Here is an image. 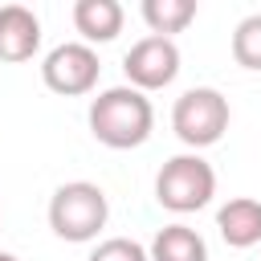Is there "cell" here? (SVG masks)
<instances>
[{
	"label": "cell",
	"mask_w": 261,
	"mask_h": 261,
	"mask_svg": "<svg viewBox=\"0 0 261 261\" xmlns=\"http://www.w3.org/2000/svg\"><path fill=\"white\" fill-rule=\"evenodd\" d=\"M86 118H90V135L102 147H114V151L143 147L151 139V126H155L151 98L143 90H135V86H110V90H102L90 102Z\"/></svg>",
	"instance_id": "obj_1"
},
{
	"label": "cell",
	"mask_w": 261,
	"mask_h": 261,
	"mask_svg": "<svg viewBox=\"0 0 261 261\" xmlns=\"http://www.w3.org/2000/svg\"><path fill=\"white\" fill-rule=\"evenodd\" d=\"M106 216H110L106 192L98 184H90V179H69L49 200V228L61 241H73V245L94 241L106 228Z\"/></svg>",
	"instance_id": "obj_2"
},
{
	"label": "cell",
	"mask_w": 261,
	"mask_h": 261,
	"mask_svg": "<svg viewBox=\"0 0 261 261\" xmlns=\"http://www.w3.org/2000/svg\"><path fill=\"white\" fill-rule=\"evenodd\" d=\"M216 196V171L204 155L188 151V155H171L159 175H155V200L167 212H196Z\"/></svg>",
	"instance_id": "obj_3"
},
{
	"label": "cell",
	"mask_w": 261,
	"mask_h": 261,
	"mask_svg": "<svg viewBox=\"0 0 261 261\" xmlns=\"http://www.w3.org/2000/svg\"><path fill=\"white\" fill-rule=\"evenodd\" d=\"M171 130L192 151L220 143L224 130H228V98L220 90H212V86L184 90L175 98V106H171Z\"/></svg>",
	"instance_id": "obj_4"
},
{
	"label": "cell",
	"mask_w": 261,
	"mask_h": 261,
	"mask_svg": "<svg viewBox=\"0 0 261 261\" xmlns=\"http://www.w3.org/2000/svg\"><path fill=\"white\" fill-rule=\"evenodd\" d=\"M98 73H102V61H98L94 45H86V41H65V45L49 49L41 61V82L61 98L90 94L98 86Z\"/></svg>",
	"instance_id": "obj_5"
},
{
	"label": "cell",
	"mask_w": 261,
	"mask_h": 261,
	"mask_svg": "<svg viewBox=\"0 0 261 261\" xmlns=\"http://www.w3.org/2000/svg\"><path fill=\"white\" fill-rule=\"evenodd\" d=\"M122 73H126V86L135 90H163L175 82L179 73V45L171 37H143L126 49L122 57Z\"/></svg>",
	"instance_id": "obj_6"
},
{
	"label": "cell",
	"mask_w": 261,
	"mask_h": 261,
	"mask_svg": "<svg viewBox=\"0 0 261 261\" xmlns=\"http://www.w3.org/2000/svg\"><path fill=\"white\" fill-rule=\"evenodd\" d=\"M37 49H41L37 12L24 8V4H4L0 8V61L20 65V61H33Z\"/></svg>",
	"instance_id": "obj_7"
},
{
	"label": "cell",
	"mask_w": 261,
	"mask_h": 261,
	"mask_svg": "<svg viewBox=\"0 0 261 261\" xmlns=\"http://www.w3.org/2000/svg\"><path fill=\"white\" fill-rule=\"evenodd\" d=\"M216 228H220L224 245H232V249H253V245H261V200H253V196H232L228 204H220Z\"/></svg>",
	"instance_id": "obj_8"
},
{
	"label": "cell",
	"mask_w": 261,
	"mask_h": 261,
	"mask_svg": "<svg viewBox=\"0 0 261 261\" xmlns=\"http://www.w3.org/2000/svg\"><path fill=\"white\" fill-rule=\"evenodd\" d=\"M122 4L118 0H77L73 4V29L82 33L86 45H106L122 33Z\"/></svg>",
	"instance_id": "obj_9"
},
{
	"label": "cell",
	"mask_w": 261,
	"mask_h": 261,
	"mask_svg": "<svg viewBox=\"0 0 261 261\" xmlns=\"http://www.w3.org/2000/svg\"><path fill=\"white\" fill-rule=\"evenodd\" d=\"M151 261H208V245L188 224H163L151 241Z\"/></svg>",
	"instance_id": "obj_10"
},
{
	"label": "cell",
	"mask_w": 261,
	"mask_h": 261,
	"mask_svg": "<svg viewBox=\"0 0 261 261\" xmlns=\"http://www.w3.org/2000/svg\"><path fill=\"white\" fill-rule=\"evenodd\" d=\"M143 20L151 29V37H171L184 33L196 20V0H143Z\"/></svg>",
	"instance_id": "obj_11"
},
{
	"label": "cell",
	"mask_w": 261,
	"mask_h": 261,
	"mask_svg": "<svg viewBox=\"0 0 261 261\" xmlns=\"http://www.w3.org/2000/svg\"><path fill=\"white\" fill-rule=\"evenodd\" d=\"M232 61L241 69H261V12L245 16L232 29Z\"/></svg>",
	"instance_id": "obj_12"
},
{
	"label": "cell",
	"mask_w": 261,
	"mask_h": 261,
	"mask_svg": "<svg viewBox=\"0 0 261 261\" xmlns=\"http://www.w3.org/2000/svg\"><path fill=\"white\" fill-rule=\"evenodd\" d=\"M86 261H151V253H147L139 241H130V237H110V241H102Z\"/></svg>",
	"instance_id": "obj_13"
},
{
	"label": "cell",
	"mask_w": 261,
	"mask_h": 261,
	"mask_svg": "<svg viewBox=\"0 0 261 261\" xmlns=\"http://www.w3.org/2000/svg\"><path fill=\"white\" fill-rule=\"evenodd\" d=\"M0 261H20V257H12V253H0Z\"/></svg>",
	"instance_id": "obj_14"
}]
</instances>
